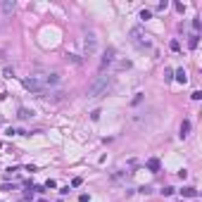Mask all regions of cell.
<instances>
[{
  "instance_id": "cell-1",
  "label": "cell",
  "mask_w": 202,
  "mask_h": 202,
  "mask_svg": "<svg viewBox=\"0 0 202 202\" xmlns=\"http://www.w3.org/2000/svg\"><path fill=\"white\" fill-rule=\"evenodd\" d=\"M112 88V76H98L95 81H90V86H88V98L90 100H98V98H102V95H107V90Z\"/></svg>"
},
{
  "instance_id": "cell-2",
  "label": "cell",
  "mask_w": 202,
  "mask_h": 202,
  "mask_svg": "<svg viewBox=\"0 0 202 202\" xmlns=\"http://www.w3.org/2000/svg\"><path fill=\"white\" fill-rule=\"evenodd\" d=\"M95 52H98V38L93 33H88L83 38V57H93Z\"/></svg>"
},
{
  "instance_id": "cell-3",
  "label": "cell",
  "mask_w": 202,
  "mask_h": 202,
  "mask_svg": "<svg viewBox=\"0 0 202 202\" xmlns=\"http://www.w3.org/2000/svg\"><path fill=\"white\" fill-rule=\"evenodd\" d=\"M131 41H133V45H138V48H150L148 36H145L138 26H136V29H131Z\"/></svg>"
},
{
  "instance_id": "cell-4",
  "label": "cell",
  "mask_w": 202,
  "mask_h": 202,
  "mask_svg": "<svg viewBox=\"0 0 202 202\" xmlns=\"http://www.w3.org/2000/svg\"><path fill=\"white\" fill-rule=\"evenodd\" d=\"M114 64V50L109 48L107 52H105V57H102V62H100V71H105V69H109Z\"/></svg>"
},
{
  "instance_id": "cell-5",
  "label": "cell",
  "mask_w": 202,
  "mask_h": 202,
  "mask_svg": "<svg viewBox=\"0 0 202 202\" xmlns=\"http://www.w3.org/2000/svg\"><path fill=\"white\" fill-rule=\"evenodd\" d=\"M174 79H176L178 83H186V81H188V74H186V69H183V67H181V69H176V71H174Z\"/></svg>"
},
{
  "instance_id": "cell-6",
  "label": "cell",
  "mask_w": 202,
  "mask_h": 202,
  "mask_svg": "<svg viewBox=\"0 0 202 202\" xmlns=\"http://www.w3.org/2000/svg\"><path fill=\"white\" fill-rule=\"evenodd\" d=\"M17 117H19L22 121H29V119L33 117V112H31V109H26V107H19V112H17Z\"/></svg>"
},
{
  "instance_id": "cell-7",
  "label": "cell",
  "mask_w": 202,
  "mask_h": 202,
  "mask_svg": "<svg viewBox=\"0 0 202 202\" xmlns=\"http://www.w3.org/2000/svg\"><path fill=\"white\" fill-rule=\"evenodd\" d=\"M0 10H3V14H12L14 12V0H5V3L0 5Z\"/></svg>"
},
{
  "instance_id": "cell-8",
  "label": "cell",
  "mask_w": 202,
  "mask_h": 202,
  "mask_svg": "<svg viewBox=\"0 0 202 202\" xmlns=\"http://www.w3.org/2000/svg\"><path fill=\"white\" fill-rule=\"evenodd\" d=\"M181 195H183V197H190V200H197V190H195V188H190V186H188V188H183V190H181Z\"/></svg>"
},
{
  "instance_id": "cell-9",
  "label": "cell",
  "mask_w": 202,
  "mask_h": 202,
  "mask_svg": "<svg viewBox=\"0 0 202 202\" xmlns=\"http://www.w3.org/2000/svg\"><path fill=\"white\" fill-rule=\"evenodd\" d=\"M188 133H190V121L183 119V124H181V138H186Z\"/></svg>"
},
{
  "instance_id": "cell-10",
  "label": "cell",
  "mask_w": 202,
  "mask_h": 202,
  "mask_svg": "<svg viewBox=\"0 0 202 202\" xmlns=\"http://www.w3.org/2000/svg\"><path fill=\"white\" fill-rule=\"evenodd\" d=\"M148 169H150V171H159V159H157V157L148 159Z\"/></svg>"
},
{
  "instance_id": "cell-11",
  "label": "cell",
  "mask_w": 202,
  "mask_h": 202,
  "mask_svg": "<svg viewBox=\"0 0 202 202\" xmlns=\"http://www.w3.org/2000/svg\"><path fill=\"white\" fill-rule=\"evenodd\" d=\"M197 43H200V36H197V33H193L190 38H188V48H193V50H195V48H197Z\"/></svg>"
},
{
  "instance_id": "cell-12",
  "label": "cell",
  "mask_w": 202,
  "mask_h": 202,
  "mask_svg": "<svg viewBox=\"0 0 202 202\" xmlns=\"http://www.w3.org/2000/svg\"><path fill=\"white\" fill-rule=\"evenodd\" d=\"M17 171H19L17 167H10V169L5 171V178H14V176H17Z\"/></svg>"
},
{
  "instance_id": "cell-13",
  "label": "cell",
  "mask_w": 202,
  "mask_h": 202,
  "mask_svg": "<svg viewBox=\"0 0 202 202\" xmlns=\"http://www.w3.org/2000/svg\"><path fill=\"white\" fill-rule=\"evenodd\" d=\"M150 17H152V12H150V10H140V19H143V22H148Z\"/></svg>"
},
{
  "instance_id": "cell-14",
  "label": "cell",
  "mask_w": 202,
  "mask_h": 202,
  "mask_svg": "<svg viewBox=\"0 0 202 202\" xmlns=\"http://www.w3.org/2000/svg\"><path fill=\"white\" fill-rule=\"evenodd\" d=\"M174 79V69H164V81H171Z\"/></svg>"
},
{
  "instance_id": "cell-15",
  "label": "cell",
  "mask_w": 202,
  "mask_h": 202,
  "mask_svg": "<svg viewBox=\"0 0 202 202\" xmlns=\"http://www.w3.org/2000/svg\"><path fill=\"white\" fill-rule=\"evenodd\" d=\"M67 62H71V64H81V60L76 57V55H67Z\"/></svg>"
},
{
  "instance_id": "cell-16",
  "label": "cell",
  "mask_w": 202,
  "mask_h": 202,
  "mask_svg": "<svg viewBox=\"0 0 202 202\" xmlns=\"http://www.w3.org/2000/svg\"><path fill=\"white\" fill-rule=\"evenodd\" d=\"M200 29H202V22H200V19H193V31H195V33H197V31H200Z\"/></svg>"
},
{
  "instance_id": "cell-17",
  "label": "cell",
  "mask_w": 202,
  "mask_h": 202,
  "mask_svg": "<svg viewBox=\"0 0 202 202\" xmlns=\"http://www.w3.org/2000/svg\"><path fill=\"white\" fill-rule=\"evenodd\" d=\"M169 48H171L174 52H178V50H181V43H178V41H171V43H169Z\"/></svg>"
},
{
  "instance_id": "cell-18",
  "label": "cell",
  "mask_w": 202,
  "mask_h": 202,
  "mask_svg": "<svg viewBox=\"0 0 202 202\" xmlns=\"http://www.w3.org/2000/svg\"><path fill=\"white\" fill-rule=\"evenodd\" d=\"M117 69H131V62H128V60H126V62H119Z\"/></svg>"
},
{
  "instance_id": "cell-19",
  "label": "cell",
  "mask_w": 202,
  "mask_h": 202,
  "mask_svg": "<svg viewBox=\"0 0 202 202\" xmlns=\"http://www.w3.org/2000/svg\"><path fill=\"white\" fill-rule=\"evenodd\" d=\"M81 183H83V178H81V176H76L74 181H71V186H74V188H79V186H81Z\"/></svg>"
},
{
  "instance_id": "cell-20",
  "label": "cell",
  "mask_w": 202,
  "mask_h": 202,
  "mask_svg": "<svg viewBox=\"0 0 202 202\" xmlns=\"http://www.w3.org/2000/svg\"><path fill=\"white\" fill-rule=\"evenodd\" d=\"M100 114H102L100 109H95V112H90V119H93V121H98V119H100Z\"/></svg>"
},
{
  "instance_id": "cell-21",
  "label": "cell",
  "mask_w": 202,
  "mask_h": 202,
  "mask_svg": "<svg viewBox=\"0 0 202 202\" xmlns=\"http://www.w3.org/2000/svg\"><path fill=\"white\" fill-rule=\"evenodd\" d=\"M174 7H176L178 12H186V5H183V3H174Z\"/></svg>"
},
{
  "instance_id": "cell-22",
  "label": "cell",
  "mask_w": 202,
  "mask_h": 202,
  "mask_svg": "<svg viewBox=\"0 0 202 202\" xmlns=\"http://www.w3.org/2000/svg\"><path fill=\"white\" fill-rule=\"evenodd\" d=\"M162 195H167V197H171V195H174V188H164V190H162Z\"/></svg>"
},
{
  "instance_id": "cell-23",
  "label": "cell",
  "mask_w": 202,
  "mask_h": 202,
  "mask_svg": "<svg viewBox=\"0 0 202 202\" xmlns=\"http://www.w3.org/2000/svg\"><path fill=\"white\" fill-rule=\"evenodd\" d=\"M55 186H57V183H55L52 178H48V181H45V188H55Z\"/></svg>"
},
{
  "instance_id": "cell-24",
  "label": "cell",
  "mask_w": 202,
  "mask_h": 202,
  "mask_svg": "<svg viewBox=\"0 0 202 202\" xmlns=\"http://www.w3.org/2000/svg\"><path fill=\"white\" fill-rule=\"evenodd\" d=\"M190 98H193V100H200V98H202V90H195V93H193Z\"/></svg>"
},
{
  "instance_id": "cell-25",
  "label": "cell",
  "mask_w": 202,
  "mask_h": 202,
  "mask_svg": "<svg viewBox=\"0 0 202 202\" xmlns=\"http://www.w3.org/2000/svg\"><path fill=\"white\" fill-rule=\"evenodd\" d=\"M79 202H88V195L83 193V195H79Z\"/></svg>"
},
{
  "instance_id": "cell-26",
  "label": "cell",
  "mask_w": 202,
  "mask_h": 202,
  "mask_svg": "<svg viewBox=\"0 0 202 202\" xmlns=\"http://www.w3.org/2000/svg\"><path fill=\"white\" fill-rule=\"evenodd\" d=\"M38 202H45V200H38Z\"/></svg>"
},
{
  "instance_id": "cell-27",
  "label": "cell",
  "mask_w": 202,
  "mask_h": 202,
  "mask_svg": "<svg viewBox=\"0 0 202 202\" xmlns=\"http://www.w3.org/2000/svg\"><path fill=\"white\" fill-rule=\"evenodd\" d=\"M60 202H62V200H60Z\"/></svg>"
}]
</instances>
